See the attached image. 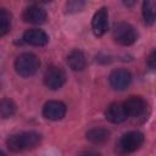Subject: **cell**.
Returning a JSON list of instances; mask_svg holds the SVG:
<instances>
[{
	"label": "cell",
	"instance_id": "cell-3",
	"mask_svg": "<svg viewBox=\"0 0 156 156\" xmlns=\"http://www.w3.org/2000/svg\"><path fill=\"white\" fill-rule=\"evenodd\" d=\"M112 35L116 43L123 46H129L136 40L135 28L127 22H118L113 26Z\"/></svg>",
	"mask_w": 156,
	"mask_h": 156
},
{
	"label": "cell",
	"instance_id": "cell-5",
	"mask_svg": "<svg viewBox=\"0 0 156 156\" xmlns=\"http://www.w3.org/2000/svg\"><path fill=\"white\" fill-rule=\"evenodd\" d=\"M66 82V74L62 68L57 66H49L44 72V84L51 89L57 90L60 89Z\"/></svg>",
	"mask_w": 156,
	"mask_h": 156
},
{
	"label": "cell",
	"instance_id": "cell-19",
	"mask_svg": "<svg viewBox=\"0 0 156 156\" xmlns=\"http://www.w3.org/2000/svg\"><path fill=\"white\" fill-rule=\"evenodd\" d=\"M155 62H156V51L154 50V51L149 55V57H147V65L150 66V68H152V69L155 68V66H156Z\"/></svg>",
	"mask_w": 156,
	"mask_h": 156
},
{
	"label": "cell",
	"instance_id": "cell-13",
	"mask_svg": "<svg viewBox=\"0 0 156 156\" xmlns=\"http://www.w3.org/2000/svg\"><path fill=\"white\" fill-rule=\"evenodd\" d=\"M67 63H68L69 68L73 71H83L87 66V60L82 51L73 50L67 56Z\"/></svg>",
	"mask_w": 156,
	"mask_h": 156
},
{
	"label": "cell",
	"instance_id": "cell-12",
	"mask_svg": "<svg viewBox=\"0 0 156 156\" xmlns=\"http://www.w3.org/2000/svg\"><path fill=\"white\" fill-rule=\"evenodd\" d=\"M105 117L111 123H121L128 118L123 105L119 102H112L108 105V107L105 111Z\"/></svg>",
	"mask_w": 156,
	"mask_h": 156
},
{
	"label": "cell",
	"instance_id": "cell-4",
	"mask_svg": "<svg viewBox=\"0 0 156 156\" xmlns=\"http://www.w3.org/2000/svg\"><path fill=\"white\" fill-rule=\"evenodd\" d=\"M144 143V135L143 133L138 132V130H130L127 132L122 135L121 140H119V149L122 150V152H133L135 150H138Z\"/></svg>",
	"mask_w": 156,
	"mask_h": 156
},
{
	"label": "cell",
	"instance_id": "cell-15",
	"mask_svg": "<svg viewBox=\"0 0 156 156\" xmlns=\"http://www.w3.org/2000/svg\"><path fill=\"white\" fill-rule=\"evenodd\" d=\"M17 106L13 100L4 98L0 100V118H10L16 113Z\"/></svg>",
	"mask_w": 156,
	"mask_h": 156
},
{
	"label": "cell",
	"instance_id": "cell-11",
	"mask_svg": "<svg viewBox=\"0 0 156 156\" xmlns=\"http://www.w3.org/2000/svg\"><path fill=\"white\" fill-rule=\"evenodd\" d=\"M22 17L28 23H32V24H41L46 20V12H45V10H43L39 6L32 5V6H28V7L24 9Z\"/></svg>",
	"mask_w": 156,
	"mask_h": 156
},
{
	"label": "cell",
	"instance_id": "cell-9",
	"mask_svg": "<svg viewBox=\"0 0 156 156\" xmlns=\"http://www.w3.org/2000/svg\"><path fill=\"white\" fill-rule=\"evenodd\" d=\"M122 105H123V108H124L128 117L129 116L130 117H138V116L143 115L145 111V107H146L144 99L140 96H130Z\"/></svg>",
	"mask_w": 156,
	"mask_h": 156
},
{
	"label": "cell",
	"instance_id": "cell-10",
	"mask_svg": "<svg viewBox=\"0 0 156 156\" xmlns=\"http://www.w3.org/2000/svg\"><path fill=\"white\" fill-rule=\"evenodd\" d=\"M23 40L27 44L33 45V46H44L48 44L49 37L44 30L38 29V28H32L24 32Z\"/></svg>",
	"mask_w": 156,
	"mask_h": 156
},
{
	"label": "cell",
	"instance_id": "cell-6",
	"mask_svg": "<svg viewBox=\"0 0 156 156\" xmlns=\"http://www.w3.org/2000/svg\"><path fill=\"white\" fill-rule=\"evenodd\" d=\"M66 115V105L57 100L48 101L43 107V116L50 121L62 119Z\"/></svg>",
	"mask_w": 156,
	"mask_h": 156
},
{
	"label": "cell",
	"instance_id": "cell-1",
	"mask_svg": "<svg viewBox=\"0 0 156 156\" xmlns=\"http://www.w3.org/2000/svg\"><path fill=\"white\" fill-rule=\"evenodd\" d=\"M41 141V135L37 132H22L7 138L6 145L12 152H20L37 147Z\"/></svg>",
	"mask_w": 156,
	"mask_h": 156
},
{
	"label": "cell",
	"instance_id": "cell-17",
	"mask_svg": "<svg viewBox=\"0 0 156 156\" xmlns=\"http://www.w3.org/2000/svg\"><path fill=\"white\" fill-rule=\"evenodd\" d=\"M10 26H11L10 13L5 9L0 7V37H4L10 30Z\"/></svg>",
	"mask_w": 156,
	"mask_h": 156
},
{
	"label": "cell",
	"instance_id": "cell-16",
	"mask_svg": "<svg viewBox=\"0 0 156 156\" xmlns=\"http://www.w3.org/2000/svg\"><path fill=\"white\" fill-rule=\"evenodd\" d=\"M156 4L154 1H144L143 2V17L146 24H152L156 17Z\"/></svg>",
	"mask_w": 156,
	"mask_h": 156
},
{
	"label": "cell",
	"instance_id": "cell-2",
	"mask_svg": "<svg viewBox=\"0 0 156 156\" xmlns=\"http://www.w3.org/2000/svg\"><path fill=\"white\" fill-rule=\"evenodd\" d=\"M40 61L32 52H23L15 60V69L22 77H30L39 69Z\"/></svg>",
	"mask_w": 156,
	"mask_h": 156
},
{
	"label": "cell",
	"instance_id": "cell-18",
	"mask_svg": "<svg viewBox=\"0 0 156 156\" xmlns=\"http://www.w3.org/2000/svg\"><path fill=\"white\" fill-rule=\"evenodd\" d=\"M66 6H67L68 12H76V11H79L84 6V2H82V1H69V2H67Z\"/></svg>",
	"mask_w": 156,
	"mask_h": 156
},
{
	"label": "cell",
	"instance_id": "cell-14",
	"mask_svg": "<svg viewBox=\"0 0 156 156\" xmlns=\"http://www.w3.org/2000/svg\"><path fill=\"white\" fill-rule=\"evenodd\" d=\"M110 138V132L106 128L96 127L87 133V139L93 144H102Z\"/></svg>",
	"mask_w": 156,
	"mask_h": 156
},
{
	"label": "cell",
	"instance_id": "cell-20",
	"mask_svg": "<svg viewBox=\"0 0 156 156\" xmlns=\"http://www.w3.org/2000/svg\"><path fill=\"white\" fill-rule=\"evenodd\" d=\"M79 156H101V155L95 150H84L79 154Z\"/></svg>",
	"mask_w": 156,
	"mask_h": 156
},
{
	"label": "cell",
	"instance_id": "cell-8",
	"mask_svg": "<svg viewBox=\"0 0 156 156\" xmlns=\"http://www.w3.org/2000/svg\"><path fill=\"white\" fill-rule=\"evenodd\" d=\"M107 26H108V13H107V9L106 7H101L99 9L94 16H93V21H91V29L93 33L96 37H101L105 34V32L107 30Z\"/></svg>",
	"mask_w": 156,
	"mask_h": 156
},
{
	"label": "cell",
	"instance_id": "cell-7",
	"mask_svg": "<svg viewBox=\"0 0 156 156\" xmlns=\"http://www.w3.org/2000/svg\"><path fill=\"white\" fill-rule=\"evenodd\" d=\"M108 82H110V85L113 89L123 90V89H126L130 84L132 74L127 69H124V68H117V69H113L110 73Z\"/></svg>",
	"mask_w": 156,
	"mask_h": 156
},
{
	"label": "cell",
	"instance_id": "cell-21",
	"mask_svg": "<svg viewBox=\"0 0 156 156\" xmlns=\"http://www.w3.org/2000/svg\"><path fill=\"white\" fill-rule=\"evenodd\" d=\"M0 156H6V155H5V152H2V151L0 150Z\"/></svg>",
	"mask_w": 156,
	"mask_h": 156
}]
</instances>
